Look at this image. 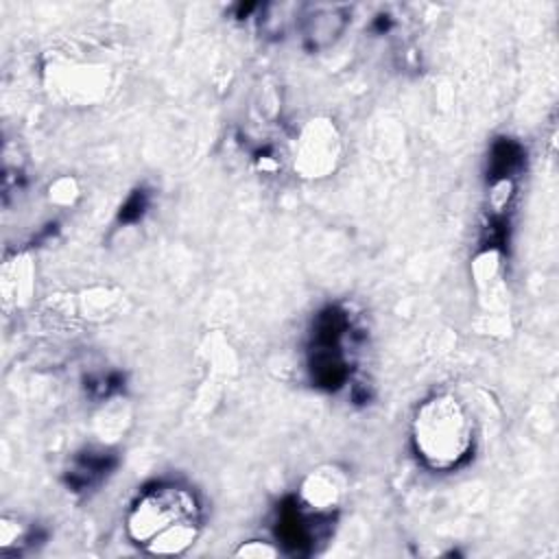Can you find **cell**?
Segmentation results:
<instances>
[{
  "label": "cell",
  "instance_id": "6da1fadb",
  "mask_svg": "<svg viewBox=\"0 0 559 559\" xmlns=\"http://www.w3.org/2000/svg\"><path fill=\"white\" fill-rule=\"evenodd\" d=\"M203 509L194 491L177 483L146 487L127 513L129 539L151 555H179L194 544Z\"/></svg>",
  "mask_w": 559,
  "mask_h": 559
},
{
  "label": "cell",
  "instance_id": "7a4b0ae2",
  "mask_svg": "<svg viewBox=\"0 0 559 559\" xmlns=\"http://www.w3.org/2000/svg\"><path fill=\"white\" fill-rule=\"evenodd\" d=\"M413 443L430 469H454L474 448V421L454 395H432L415 411Z\"/></svg>",
  "mask_w": 559,
  "mask_h": 559
},
{
  "label": "cell",
  "instance_id": "3957f363",
  "mask_svg": "<svg viewBox=\"0 0 559 559\" xmlns=\"http://www.w3.org/2000/svg\"><path fill=\"white\" fill-rule=\"evenodd\" d=\"M338 159V135L334 124L328 120L312 122L299 142L297 153V168L306 177H323L325 173L334 170Z\"/></svg>",
  "mask_w": 559,
  "mask_h": 559
},
{
  "label": "cell",
  "instance_id": "277c9868",
  "mask_svg": "<svg viewBox=\"0 0 559 559\" xmlns=\"http://www.w3.org/2000/svg\"><path fill=\"white\" fill-rule=\"evenodd\" d=\"M349 9L345 4H317L301 15V37L308 50L330 48L347 28Z\"/></svg>",
  "mask_w": 559,
  "mask_h": 559
},
{
  "label": "cell",
  "instance_id": "5b68a950",
  "mask_svg": "<svg viewBox=\"0 0 559 559\" xmlns=\"http://www.w3.org/2000/svg\"><path fill=\"white\" fill-rule=\"evenodd\" d=\"M343 478L334 469H317L312 472L304 485L299 504L310 515H328L338 504L343 496Z\"/></svg>",
  "mask_w": 559,
  "mask_h": 559
},
{
  "label": "cell",
  "instance_id": "8992f818",
  "mask_svg": "<svg viewBox=\"0 0 559 559\" xmlns=\"http://www.w3.org/2000/svg\"><path fill=\"white\" fill-rule=\"evenodd\" d=\"M109 469V461L107 454L98 456V454H83L76 459V463L70 467L68 472V485L72 489H87L92 487L96 480L103 478V474H107Z\"/></svg>",
  "mask_w": 559,
  "mask_h": 559
},
{
  "label": "cell",
  "instance_id": "52a82bcc",
  "mask_svg": "<svg viewBox=\"0 0 559 559\" xmlns=\"http://www.w3.org/2000/svg\"><path fill=\"white\" fill-rule=\"evenodd\" d=\"M520 146L513 144L511 140H500L491 148V170L496 179H509L511 170L518 168L520 164Z\"/></svg>",
  "mask_w": 559,
  "mask_h": 559
},
{
  "label": "cell",
  "instance_id": "ba28073f",
  "mask_svg": "<svg viewBox=\"0 0 559 559\" xmlns=\"http://www.w3.org/2000/svg\"><path fill=\"white\" fill-rule=\"evenodd\" d=\"M144 207H146V199H144V192H135V194L129 199V203L122 207V214H120V218H124V221H133V218L142 216Z\"/></svg>",
  "mask_w": 559,
  "mask_h": 559
},
{
  "label": "cell",
  "instance_id": "9c48e42d",
  "mask_svg": "<svg viewBox=\"0 0 559 559\" xmlns=\"http://www.w3.org/2000/svg\"><path fill=\"white\" fill-rule=\"evenodd\" d=\"M238 555L240 557H273V555H277V548H273L269 544L260 546V542H249L238 548Z\"/></svg>",
  "mask_w": 559,
  "mask_h": 559
}]
</instances>
